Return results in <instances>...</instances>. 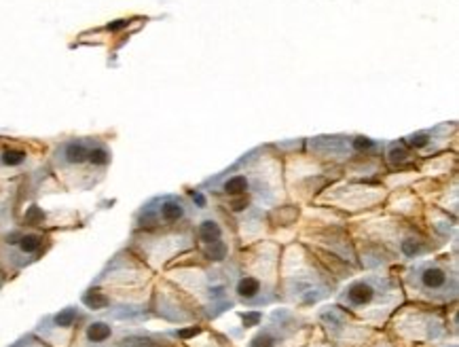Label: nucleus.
I'll list each match as a JSON object with an SVG mask.
<instances>
[{
    "instance_id": "nucleus-18",
    "label": "nucleus",
    "mask_w": 459,
    "mask_h": 347,
    "mask_svg": "<svg viewBox=\"0 0 459 347\" xmlns=\"http://www.w3.org/2000/svg\"><path fill=\"white\" fill-rule=\"evenodd\" d=\"M377 347H390L387 343H377Z\"/></svg>"
},
{
    "instance_id": "nucleus-1",
    "label": "nucleus",
    "mask_w": 459,
    "mask_h": 347,
    "mask_svg": "<svg viewBox=\"0 0 459 347\" xmlns=\"http://www.w3.org/2000/svg\"><path fill=\"white\" fill-rule=\"evenodd\" d=\"M202 189L214 197L229 199L233 212L246 210L252 202L278 204L284 197V163L273 146L250 151L231 168L210 178Z\"/></svg>"
},
{
    "instance_id": "nucleus-17",
    "label": "nucleus",
    "mask_w": 459,
    "mask_h": 347,
    "mask_svg": "<svg viewBox=\"0 0 459 347\" xmlns=\"http://www.w3.org/2000/svg\"><path fill=\"white\" fill-rule=\"evenodd\" d=\"M307 347H333V345H328V343H320V341H317V343H309Z\"/></svg>"
},
{
    "instance_id": "nucleus-5",
    "label": "nucleus",
    "mask_w": 459,
    "mask_h": 347,
    "mask_svg": "<svg viewBox=\"0 0 459 347\" xmlns=\"http://www.w3.org/2000/svg\"><path fill=\"white\" fill-rule=\"evenodd\" d=\"M281 282H284L286 297L294 303L303 305L320 301V299L331 295L334 288V282L326 273L320 272L299 246H292L286 252Z\"/></svg>"
},
{
    "instance_id": "nucleus-14",
    "label": "nucleus",
    "mask_w": 459,
    "mask_h": 347,
    "mask_svg": "<svg viewBox=\"0 0 459 347\" xmlns=\"http://www.w3.org/2000/svg\"><path fill=\"white\" fill-rule=\"evenodd\" d=\"M32 161V152L26 144L13 140H0V174H17Z\"/></svg>"
},
{
    "instance_id": "nucleus-9",
    "label": "nucleus",
    "mask_w": 459,
    "mask_h": 347,
    "mask_svg": "<svg viewBox=\"0 0 459 347\" xmlns=\"http://www.w3.org/2000/svg\"><path fill=\"white\" fill-rule=\"evenodd\" d=\"M305 331L301 320L288 314V311H278L269 317V322L261 326L255 337L250 341V347H292L290 341L297 339L299 333Z\"/></svg>"
},
{
    "instance_id": "nucleus-11",
    "label": "nucleus",
    "mask_w": 459,
    "mask_h": 347,
    "mask_svg": "<svg viewBox=\"0 0 459 347\" xmlns=\"http://www.w3.org/2000/svg\"><path fill=\"white\" fill-rule=\"evenodd\" d=\"M455 123H443L434 129H423V132H415L411 136L403 138V143L409 146L417 159H432L437 157L440 151L449 149L451 136L455 134Z\"/></svg>"
},
{
    "instance_id": "nucleus-7",
    "label": "nucleus",
    "mask_w": 459,
    "mask_h": 347,
    "mask_svg": "<svg viewBox=\"0 0 459 347\" xmlns=\"http://www.w3.org/2000/svg\"><path fill=\"white\" fill-rule=\"evenodd\" d=\"M193 205L180 195H159L146 202L136 214V231H174L191 219Z\"/></svg>"
},
{
    "instance_id": "nucleus-16",
    "label": "nucleus",
    "mask_w": 459,
    "mask_h": 347,
    "mask_svg": "<svg viewBox=\"0 0 459 347\" xmlns=\"http://www.w3.org/2000/svg\"><path fill=\"white\" fill-rule=\"evenodd\" d=\"M11 347H47V343H40V341H34L32 337H26V339L17 341V343Z\"/></svg>"
},
{
    "instance_id": "nucleus-6",
    "label": "nucleus",
    "mask_w": 459,
    "mask_h": 347,
    "mask_svg": "<svg viewBox=\"0 0 459 347\" xmlns=\"http://www.w3.org/2000/svg\"><path fill=\"white\" fill-rule=\"evenodd\" d=\"M409 291L432 303H449L457 297V272L449 261H423L404 273Z\"/></svg>"
},
{
    "instance_id": "nucleus-10",
    "label": "nucleus",
    "mask_w": 459,
    "mask_h": 347,
    "mask_svg": "<svg viewBox=\"0 0 459 347\" xmlns=\"http://www.w3.org/2000/svg\"><path fill=\"white\" fill-rule=\"evenodd\" d=\"M0 246L4 250H9L4 261L13 265V267H23V265L37 261V256L45 250L47 246V235L40 231H11L0 239Z\"/></svg>"
},
{
    "instance_id": "nucleus-13",
    "label": "nucleus",
    "mask_w": 459,
    "mask_h": 347,
    "mask_svg": "<svg viewBox=\"0 0 459 347\" xmlns=\"http://www.w3.org/2000/svg\"><path fill=\"white\" fill-rule=\"evenodd\" d=\"M81 320L79 308H66L57 314L45 317L37 326V334L51 345H66L73 337L76 325Z\"/></svg>"
},
{
    "instance_id": "nucleus-12",
    "label": "nucleus",
    "mask_w": 459,
    "mask_h": 347,
    "mask_svg": "<svg viewBox=\"0 0 459 347\" xmlns=\"http://www.w3.org/2000/svg\"><path fill=\"white\" fill-rule=\"evenodd\" d=\"M197 242L202 246L204 256L208 261L221 263L229 256V244L225 242V227L219 216H204L202 221L197 222Z\"/></svg>"
},
{
    "instance_id": "nucleus-8",
    "label": "nucleus",
    "mask_w": 459,
    "mask_h": 347,
    "mask_svg": "<svg viewBox=\"0 0 459 347\" xmlns=\"http://www.w3.org/2000/svg\"><path fill=\"white\" fill-rule=\"evenodd\" d=\"M385 197L384 187L375 185H364V182H345V185H337L333 189H328L320 197V202L337 205L341 210H367L373 205L381 204Z\"/></svg>"
},
{
    "instance_id": "nucleus-3",
    "label": "nucleus",
    "mask_w": 459,
    "mask_h": 347,
    "mask_svg": "<svg viewBox=\"0 0 459 347\" xmlns=\"http://www.w3.org/2000/svg\"><path fill=\"white\" fill-rule=\"evenodd\" d=\"M233 292L248 308H264L278 299L280 248L272 242H261L244 250L233 261Z\"/></svg>"
},
{
    "instance_id": "nucleus-4",
    "label": "nucleus",
    "mask_w": 459,
    "mask_h": 347,
    "mask_svg": "<svg viewBox=\"0 0 459 347\" xmlns=\"http://www.w3.org/2000/svg\"><path fill=\"white\" fill-rule=\"evenodd\" d=\"M345 311L360 317L370 326H379L403 303V288L390 273H373L351 280L337 297Z\"/></svg>"
},
{
    "instance_id": "nucleus-2",
    "label": "nucleus",
    "mask_w": 459,
    "mask_h": 347,
    "mask_svg": "<svg viewBox=\"0 0 459 347\" xmlns=\"http://www.w3.org/2000/svg\"><path fill=\"white\" fill-rule=\"evenodd\" d=\"M113 163V151L102 138H68L56 144L49 155V169L66 189L90 191L106 176Z\"/></svg>"
},
{
    "instance_id": "nucleus-15",
    "label": "nucleus",
    "mask_w": 459,
    "mask_h": 347,
    "mask_svg": "<svg viewBox=\"0 0 459 347\" xmlns=\"http://www.w3.org/2000/svg\"><path fill=\"white\" fill-rule=\"evenodd\" d=\"M115 337V326L106 320H93L85 325L83 334H81V343L85 347H104L110 343Z\"/></svg>"
}]
</instances>
